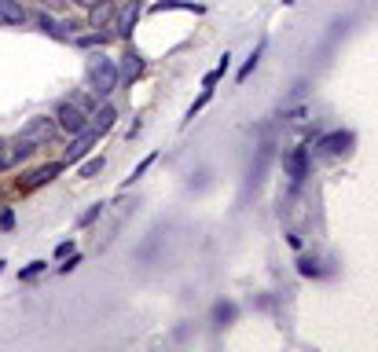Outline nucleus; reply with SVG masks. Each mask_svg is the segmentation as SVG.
Masks as SVG:
<instances>
[{
    "mask_svg": "<svg viewBox=\"0 0 378 352\" xmlns=\"http://www.w3.org/2000/svg\"><path fill=\"white\" fill-rule=\"evenodd\" d=\"M85 77H89V88L96 95H110L114 88L122 85V74H118V59H110L107 52H92L85 62Z\"/></svg>",
    "mask_w": 378,
    "mask_h": 352,
    "instance_id": "f257e3e1",
    "label": "nucleus"
},
{
    "mask_svg": "<svg viewBox=\"0 0 378 352\" xmlns=\"http://www.w3.org/2000/svg\"><path fill=\"white\" fill-rule=\"evenodd\" d=\"M56 125L63 133H70V136H77V133H85L89 129V110H81L74 100H63L59 107H56Z\"/></svg>",
    "mask_w": 378,
    "mask_h": 352,
    "instance_id": "f03ea898",
    "label": "nucleus"
},
{
    "mask_svg": "<svg viewBox=\"0 0 378 352\" xmlns=\"http://www.w3.org/2000/svg\"><path fill=\"white\" fill-rule=\"evenodd\" d=\"M56 118H30L22 129H19V140H26L30 147H48L52 143V136H56Z\"/></svg>",
    "mask_w": 378,
    "mask_h": 352,
    "instance_id": "7ed1b4c3",
    "label": "nucleus"
},
{
    "mask_svg": "<svg viewBox=\"0 0 378 352\" xmlns=\"http://www.w3.org/2000/svg\"><path fill=\"white\" fill-rule=\"evenodd\" d=\"M140 19H143V0H125L122 11L114 15V34H118L122 41H129Z\"/></svg>",
    "mask_w": 378,
    "mask_h": 352,
    "instance_id": "20e7f679",
    "label": "nucleus"
},
{
    "mask_svg": "<svg viewBox=\"0 0 378 352\" xmlns=\"http://www.w3.org/2000/svg\"><path fill=\"white\" fill-rule=\"evenodd\" d=\"M96 140H100V133H96L92 125H89L85 133H77V136L70 140L67 154H63V165H74V162H81V158H85V154H89L92 147H96Z\"/></svg>",
    "mask_w": 378,
    "mask_h": 352,
    "instance_id": "39448f33",
    "label": "nucleus"
},
{
    "mask_svg": "<svg viewBox=\"0 0 378 352\" xmlns=\"http://www.w3.org/2000/svg\"><path fill=\"white\" fill-rule=\"evenodd\" d=\"M283 169H287V176L294 184H301L305 176H308V151L305 147H294L287 158H283Z\"/></svg>",
    "mask_w": 378,
    "mask_h": 352,
    "instance_id": "423d86ee",
    "label": "nucleus"
},
{
    "mask_svg": "<svg viewBox=\"0 0 378 352\" xmlns=\"http://www.w3.org/2000/svg\"><path fill=\"white\" fill-rule=\"evenodd\" d=\"M143 67H147V62H143V55L136 52V48H129V52L122 55V62H118V74H122V85H133V81H136V77L143 74Z\"/></svg>",
    "mask_w": 378,
    "mask_h": 352,
    "instance_id": "0eeeda50",
    "label": "nucleus"
},
{
    "mask_svg": "<svg viewBox=\"0 0 378 352\" xmlns=\"http://www.w3.org/2000/svg\"><path fill=\"white\" fill-rule=\"evenodd\" d=\"M114 15H118V8H114V0H96V4L89 8V26H96V29H107V26H114Z\"/></svg>",
    "mask_w": 378,
    "mask_h": 352,
    "instance_id": "6e6552de",
    "label": "nucleus"
},
{
    "mask_svg": "<svg viewBox=\"0 0 378 352\" xmlns=\"http://www.w3.org/2000/svg\"><path fill=\"white\" fill-rule=\"evenodd\" d=\"M316 147L323 151V154H345L353 147V133H327Z\"/></svg>",
    "mask_w": 378,
    "mask_h": 352,
    "instance_id": "1a4fd4ad",
    "label": "nucleus"
},
{
    "mask_svg": "<svg viewBox=\"0 0 378 352\" xmlns=\"http://www.w3.org/2000/svg\"><path fill=\"white\" fill-rule=\"evenodd\" d=\"M59 169H63V162H52V165H41V169H34L22 180V191H34V187H41V184H52L56 176H59Z\"/></svg>",
    "mask_w": 378,
    "mask_h": 352,
    "instance_id": "9d476101",
    "label": "nucleus"
},
{
    "mask_svg": "<svg viewBox=\"0 0 378 352\" xmlns=\"http://www.w3.org/2000/svg\"><path fill=\"white\" fill-rule=\"evenodd\" d=\"M0 22L4 26H22L26 22V8L19 0H0Z\"/></svg>",
    "mask_w": 378,
    "mask_h": 352,
    "instance_id": "9b49d317",
    "label": "nucleus"
},
{
    "mask_svg": "<svg viewBox=\"0 0 378 352\" xmlns=\"http://www.w3.org/2000/svg\"><path fill=\"white\" fill-rule=\"evenodd\" d=\"M114 121H118V110H114L110 103H100V107L92 110V129H96V133L114 129Z\"/></svg>",
    "mask_w": 378,
    "mask_h": 352,
    "instance_id": "f8f14e48",
    "label": "nucleus"
},
{
    "mask_svg": "<svg viewBox=\"0 0 378 352\" xmlns=\"http://www.w3.org/2000/svg\"><path fill=\"white\" fill-rule=\"evenodd\" d=\"M228 67H232V55H228V52H224V55H221V62H217V67H213V70H209V74L202 77V88H213V85H217V81H221V77L228 74Z\"/></svg>",
    "mask_w": 378,
    "mask_h": 352,
    "instance_id": "ddd939ff",
    "label": "nucleus"
},
{
    "mask_svg": "<svg viewBox=\"0 0 378 352\" xmlns=\"http://www.w3.org/2000/svg\"><path fill=\"white\" fill-rule=\"evenodd\" d=\"M74 41H77V48H96V44H107V41H110V26H107V29H96V34H77Z\"/></svg>",
    "mask_w": 378,
    "mask_h": 352,
    "instance_id": "4468645a",
    "label": "nucleus"
},
{
    "mask_svg": "<svg viewBox=\"0 0 378 352\" xmlns=\"http://www.w3.org/2000/svg\"><path fill=\"white\" fill-rule=\"evenodd\" d=\"M103 210H107V202H92L89 210H85V213L77 217V228H92V224H96V220L103 217Z\"/></svg>",
    "mask_w": 378,
    "mask_h": 352,
    "instance_id": "2eb2a0df",
    "label": "nucleus"
},
{
    "mask_svg": "<svg viewBox=\"0 0 378 352\" xmlns=\"http://www.w3.org/2000/svg\"><path fill=\"white\" fill-rule=\"evenodd\" d=\"M235 319V305H228V301H217V305H213V323L217 327H228Z\"/></svg>",
    "mask_w": 378,
    "mask_h": 352,
    "instance_id": "dca6fc26",
    "label": "nucleus"
},
{
    "mask_svg": "<svg viewBox=\"0 0 378 352\" xmlns=\"http://www.w3.org/2000/svg\"><path fill=\"white\" fill-rule=\"evenodd\" d=\"M202 11V4H188V0H158L151 11Z\"/></svg>",
    "mask_w": 378,
    "mask_h": 352,
    "instance_id": "f3484780",
    "label": "nucleus"
},
{
    "mask_svg": "<svg viewBox=\"0 0 378 352\" xmlns=\"http://www.w3.org/2000/svg\"><path fill=\"white\" fill-rule=\"evenodd\" d=\"M261 52H265V41H261V44L254 48V52H250V59L242 62V70H239V81H246V77H250V74L257 70V62H261Z\"/></svg>",
    "mask_w": 378,
    "mask_h": 352,
    "instance_id": "a211bd4d",
    "label": "nucleus"
},
{
    "mask_svg": "<svg viewBox=\"0 0 378 352\" xmlns=\"http://www.w3.org/2000/svg\"><path fill=\"white\" fill-rule=\"evenodd\" d=\"M107 169V158H92V162H85L77 169V176H85V180H96V176H100Z\"/></svg>",
    "mask_w": 378,
    "mask_h": 352,
    "instance_id": "6ab92c4d",
    "label": "nucleus"
},
{
    "mask_svg": "<svg viewBox=\"0 0 378 352\" xmlns=\"http://www.w3.org/2000/svg\"><path fill=\"white\" fill-rule=\"evenodd\" d=\"M37 26L44 29V34H52V37H63V26H59L48 11H37Z\"/></svg>",
    "mask_w": 378,
    "mask_h": 352,
    "instance_id": "aec40b11",
    "label": "nucleus"
},
{
    "mask_svg": "<svg viewBox=\"0 0 378 352\" xmlns=\"http://www.w3.org/2000/svg\"><path fill=\"white\" fill-rule=\"evenodd\" d=\"M298 271H301V276H305V279H316V276H320V271H323V268H320L316 261H312V257H301V261H298Z\"/></svg>",
    "mask_w": 378,
    "mask_h": 352,
    "instance_id": "412c9836",
    "label": "nucleus"
},
{
    "mask_svg": "<svg viewBox=\"0 0 378 352\" xmlns=\"http://www.w3.org/2000/svg\"><path fill=\"white\" fill-rule=\"evenodd\" d=\"M155 158H158V154H147V158H143V162H140V165H136L133 172H129V180H125V184H136V180H140V176H143L147 169H151V165H155Z\"/></svg>",
    "mask_w": 378,
    "mask_h": 352,
    "instance_id": "4be33fe9",
    "label": "nucleus"
},
{
    "mask_svg": "<svg viewBox=\"0 0 378 352\" xmlns=\"http://www.w3.org/2000/svg\"><path fill=\"white\" fill-rule=\"evenodd\" d=\"M209 95H213V88H202V95H199V100H195V103H191V110H188V118H184V125H188V121H191V118H195V114H199V110H202L206 103H209Z\"/></svg>",
    "mask_w": 378,
    "mask_h": 352,
    "instance_id": "5701e85b",
    "label": "nucleus"
},
{
    "mask_svg": "<svg viewBox=\"0 0 378 352\" xmlns=\"http://www.w3.org/2000/svg\"><path fill=\"white\" fill-rule=\"evenodd\" d=\"M44 268H48V261H30V264L19 271V279H34V276H41Z\"/></svg>",
    "mask_w": 378,
    "mask_h": 352,
    "instance_id": "b1692460",
    "label": "nucleus"
},
{
    "mask_svg": "<svg viewBox=\"0 0 378 352\" xmlns=\"http://www.w3.org/2000/svg\"><path fill=\"white\" fill-rule=\"evenodd\" d=\"M81 264V253H77V257H74V253H70V257H63V264H59V271H63V276H67V271H74Z\"/></svg>",
    "mask_w": 378,
    "mask_h": 352,
    "instance_id": "393cba45",
    "label": "nucleus"
},
{
    "mask_svg": "<svg viewBox=\"0 0 378 352\" xmlns=\"http://www.w3.org/2000/svg\"><path fill=\"white\" fill-rule=\"evenodd\" d=\"M0 228H4V231H11V228H15V213H11V210L0 213Z\"/></svg>",
    "mask_w": 378,
    "mask_h": 352,
    "instance_id": "a878e982",
    "label": "nucleus"
},
{
    "mask_svg": "<svg viewBox=\"0 0 378 352\" xmlns=\"http://www.w3.org/2000/svg\"><path fill=\"white\" fill-rule=\"evenodd\" d=\"M70 253H74V243H59L56 246V257H70Z\"/></svg>",
    "mask_w": 378,
    "mask_h": 352,
    "instance_id": "bb28decb",
    "label": "nucleus"
},
{
    "mask_svg": "<svg viewBox=\"0 0 378 352\" xmlns=\"http://www.w3.org/2000/svg\"><path fill=\"white\" fill-rule=\"evenodd\" d=\"M41 4H44V8H63L67 0H41Z\"/></svg>",
    "mask_w": 378,
    "mask_h": 352,
    "instance_id": "cd10ccee",
    "label": "nucleus"
},
{
    "mask_svg": "<svg viewBox=\"0 0 378 352\" xmlns=\"http://www.w3.org/2000/svg\"><path fill=\"white\" fill-rule=\"evenodd\" d=\"M67 4H77V8H92L96 0H67Z\"/></svg>",
    "mask_w": 378,
    "mask_h": 352,
    "instance_id": "c85d7f7f",
    "label": "nucleus"
},
{
    "mask_svg": "<svg viewBox=\"0 0 378 352\" xmlns=\"http://www.w3.org/2000/svg\"><path fill=\"white\" fill-rule=\"evenodd\" d=\"M283 4H294V0H283Z\"/></svg>",
    "mask_w": 378,
    "mask_h": 352,
    "instance_id": "c756f323",
    "label": "nucleus"
}]
</instances>
